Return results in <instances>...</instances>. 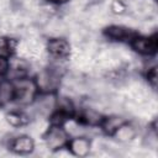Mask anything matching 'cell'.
Listing matches in <instances>:
<instances>
[{"label":"cell","mask_w":158,"mask_h":158,"mask_svg":"<svg viewBox=\"0 0 158 158\" xmlns=\"http://www.w3.org/2000/svg\"><path fill=\"white\" fill-rule=\"evenodd\" d=\"M15 94V86L6 80L0 81V104H7L11 99H14Z\"/></svg>","instance_id":"obj_11"},{"label":"cell","mask_w":158,"mask_h":158,"mask_svg":"<svg viewBox=\"0 0 158 158\" xmlns=\"http://www.w3.org/2000/svg\"><path fill=\"white\" fill-rule=\"evenodd\" d=\"M68 135L59 126H53L47 131L46 135V147L51 149H60L67 143Z\"/></svg>","instance_id":"obj_3"},{"label":"cell","mask_w":158,"mask_h":158,"mask_svg":"<svg viewBox=\"0 0 158 158\" xmlns=\"http://www.w3.org/2000/svg\"><path fill=\"white\" fill-rule=\"evenodd\" d=\"M12 49H16L14 42L9 38L0 37V56H9Z\"/></svg>","instance_id":"obj_15"},{"label":"cell","mask_w":158,"mask_h":158,"mask_svg":"<svg viewBox=\"0 0 158 158\" xmlns=\"http://www.w3.org/2000/svg\"><path fill=\"white\" fill-rule=\"evenodd\" d=\"M90 142L88 138L83 137V136H78V137H73V139L69 143V149L74 156L78 157H84L86 154H89L90 152Z\"/></svg>","instance_id":"obj_9"},{"label":"cell","mask_w":158,"mask_h":158,"mask_svg":"<svg viewBox=\"0 0 158 158\" xmlns=\"http://www.w3.org/2000/svg\"><path fill=\"white\" fill-rule=\"evenodd\" d=\"M47 1H49V2H52V4H65V2H68L69 0H47Z\"/></svg>","instance_id":"obj_18"},{"label":"cell","mask_w":158,"mask_h":158,"mask_svg":"<svg viewBox=\"0 0 158 158\" xmlns=\"http://www.w3.org/2000/svg\"><path fill=\"white\" fill-rule=\"evenodd\" d=\"M123 122H125L123 118L120 117V116H110V117L102 120L101 125H102V130H104L106 133L112 135V133L116 131V128H117L118 126H121Z\"/></svg>","instance_id":"obj_13"},{"label":"cell","mask_w":158,"mask_h":158,"mask_svg":"<svg viewBox=\"0 0 158 158\" xmlns=\"http://www.w3.org/2000/svg\"><path fill=\"white\" fill-rule=\"evenodd\" d=\"M26 116L17 111H12L6 115V122L12 127H20L23 123H26Z\"/></svg>","instance_id":"obj_14"},{"label":"cell","mask_w":158,"mask_h":158,"mask_svg":"<svg viewBox=\"0 0 158 158\" xmlns=\"http://www.w3.org/2000/svg\"><path fill=\"white\" fill-rule=\"evenodd\" d=\"M132 48L143 56H152L157 49V41L153 37H133Z\"/></svg>","instance_id":"obj_5"},{"label":"cell","mask_w":158,"mask_h":158,"mask_svg":"<svg viewBox=\"0 0 158 158\" xmlns=\"http://www.w3.org/2000/svg\"><path fill=\"white\" fill-rule=\"evenodd\" d=\"M47 51L56 59H64L70 53V46H69L67 40L56 37V38H52L48 41Z\"/></svg>","instance_id":"obj_4"},{"label":"cell","mask_w":158,"mask_h":158,"mask_svg":"<svg viewBox=\"0 0 158 158\" xmlns=\"http://www.w3.org/2000/svg\"><path fill=\"white\" fill-rule=\"evenodd\" d=\"M15 86V94H14V99L16 100L17 104L20 105H27L30 104L36 95V83H33L30 79H17Z\"/></svg>","instance_id":"obj_2"},{"label":"cell","mask_w":158,"mask_h":158,"mask_svg":"<svg viewBox=\"0 0 158 158\" xmlns=\"http://www.w3.org/2000/svg\"><path fill=\"white\" fill-rule=\"evenodd\" d=\"M56 104H57L56 102V99L52 95H49V93H46L43 96H41L36 101V104L33 106V112L37 116H40V117L48 116L54 110Z\"/></svg>","instance_id":"obj_6"},{"label":"cell","mask_w":158,"mask_h":158,"mask_svg":"<svg viewBox=\"0 0 158 158\" xmlns=\"http://www.w3.org/2000/svg\"><path fill=\"white\" fill-rule=\"evenodd\" d=\"M10 148L19 154H28L35 149V142L28 136H19L14 138Z\"/></svg>","instance_id":"obj_8"},{"label":"cell","mask_w":158,"mask_h":158,"mask_svg":"<svg viewBox=\"0 0 158 158\" xmlns=\"http://www.w3.org/2000/svg\"><path fill=\"white\" fill-rule=\"evenodd\" d=\"M9 70V62L4 56H0V75L5 74Z\"/></svg>","instance_id":"obj_17"},{"label":"cell","mask_w":158,"mask_h":158,"mask_svg":"<svg viewBox=\"0 0 158 158\" xmlns=\"http://www.w3.org/2000/svg\"><path fill=\"white\" fill-rule=\"evenodd\" d=\"M83 121L89 125V126H98L102 122V117L100 115V112L95 109H85L83 111V116H81Z\"/></svg>","instance_id":"obj_12"},{"label":"cell","mask_w":158,"mask_h":158,"mask_svg":"<svg viewBox=\"0 0 158 158\" xmlns=\"http://www.w3.org/2000/svg\"><path fill=\"white\" fill-rule=\"evenodd\" d=\"M60 69L62 67L58 64L42 69L37 74L36 86L44 93H52L56 90L60 83Z\"/></svg>","instance_id":"obj_1"},{"label":"cell","mask_w":158,"mask_h":158,"mask_svg":"<svg viewBox=\"0 0 158 158\" xmlns=\"http://www.w3.org/2000/svg\"><path fill=\"white\" fill-rule=\"evenodd\" d=\"M115 136V138L121 142V143H126V142H130L135 138L136 136V128L132 126V125H128V123H122L121 126H118L116 128V131L112 133Z\"/></svg>","instance_id":"obj_10"},{"label":"cell","mask_w":158,"mask_h":158,"mask_svg":"<svg viewBox=\"0 0 158 158\" xmlns=\"http://www.w3.org/2000/svg\"><path fill=\"white\" fill-rule=\"evenodd\" d=\"M105 33L109 38L114 41H128L135 37V33L131 28L125 27V26H118V25H112L107 27Z\"/></svg>","instance_id":"obj_7"},{"label":"cell","mask_w":158,"mask_h":158,"mask_svg":"<svg viewBox=\"0 0 158 158\" xmlns=\"http://www.w3.org/2000/svg\"><path fill=\"white\" fill-rule=\"evenodd\" d=\"M110 9L114 14H118V15H122L126 10V5L122 2V0H114L110 5Z\"/></svg>","instance_id":"obj_16"}]
</instances>
